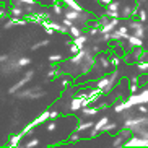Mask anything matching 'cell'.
Listing matches in <instances>:
<instances>
[{"mask_svg": "<svg viewBox=\"0 0 148 148\" xmlns=\"http://www.w3.org/2000/svg\"><path fill=\"white\" fill-rule=\"evenodd\" d=\"M16 98L20 99H41L46 96V91L41 90V86H34V88H21L20 91L15 93Z\"/></svg>", "mask_w": 148, "mask_h": 148, "instance_id": "1", "label": "cell"}, {"mask_svg": "<svg viewBox=\"0 0 148 148\" xmlns=\"http://www.w3.org/2000/svg\"><path fill=\"white\" fill-rule=\"evenodd\" d=\"M33 75H34V70H28L26 73L23 75V78H20L16 83H15V85H12V86L8 88V91H7V93H8V95H15L16 91H20L21 88H25V85H26V83H29L31 80H33Z\"/></svg>", "mask_w": 148, "mask_h": 148, "instance_id": "2", "label": "cell"}, {"mask_svg": "<svg viewBox=\"0 0 148 148\" xmlns=\"http://www.w3.org/2000/svg\"><path fill=\"white\" fill-rule=\"evenodd\" d=\"M145 125H148V117H143V116H129L124 122V129H134V127Z\"/></svg>", "mask_w": 148, "mask_h": 148, "instance_id": "3", "label": "cell"}, {"mask_svg": "<svg viewBox=\"0 0 148 148\" xmlns=\"http://www.w3.org/2000/svg\"><path fill=\"white\" fill-rule=\"evenodd\" d=\"M124 147H148V138H143V137H140V135H130L129 138L125 140V143Z\"/></svg>", "mask_w": 148, "mask_h": 148, "instance_id": "4", "label": "cell"}, {"mask_svg": "<svg viewBox=\"0 0 148 148\" xmlns=\"http://www.w3.org/2000/svg\"><path fill=\"white\" fill-rule=\"evenodd\" d=\"M132 135V130L130 129H124V130L121 132V134L114 138V142H112V147L114 148H119V147H124V143H125V140L129 138Z\"/></svg>", "mask_w": 148, "mask_h": 148, "instance_id": "5", "label": "cell"}, {"mask_svg": "<svg viewBox=\"0 0 148 148\" xmlns=\"http://www.w3.org/2000/svg\"><path fill=\"white\" fill-rule=\"evenodd\" d=\"M108 77H109V83H108V86H106L104 93H111V91H112V88L116 86V83H117V78H119V69H117V67H114L112 73L108 75Z\"/></svg>", "mask_w": 148, "mask_h": 148, "instance_id": "6", "label": "cell"}, {"mask_svg": "<svg viewBox=\"0 0 148 148\" xmlns=\"http://www.w3.org/2000/svg\"><path fill=\"white\" fill-rule=\"evenodd\" d=\"M95 64H98V67H101V70H106L111 67V62H109V56L104 52H99L98 54V57H96V62Z\"/></svg>", "mask_w": 148, "mask_h": 148, "instance_id": "7", "label": "cell"}, {"mask_svg": "<svg viewBox=\"0 0 148 148\" xmlns=\"http://www.w3.org/2000/svg\"><path fill=\"white\" fill-rule=\"evenodd\" d=\"M62 73H64V72H62L60 67H57V64H52V62H51V70L47 72V80H56V78H59Z\"/></svg>", "mask_w": 148, "mask_h": 148, "instance_id": "8", "label": "cell"}, {"mask_svg": "<svg viewBox=\"0 0 148 148\" xmlns=\"http://www.w3.org/2000/svg\"><path fill=\"white\" fill-rule=\"evenodd\" d=\"M125 41L129 42L130 47H143V39H142V38H137V36H134V34H130V33H129V36L125 38Z\"/></svg>", "mask_w": 148, "mask_h": 148, "instance_id": "9", "label": "cell"}, {"mask_svg": "<svg viewBox=\"0 0 148 148\" xmlns=\"http://www.w3.org/2000/svg\"><path fill=\"white\" fill-rule=\"evenodd\" d=\"M25 138L23 137V134L21 132H18V134H13L12 137H10V140H8V147L10 148H16V147H20L21 145V140Z\"/></svg>", "mask_w": 148, "mask_h": 148, "instance_id": "10", "label": "cell"}, {"mask_svg": "<svg viewBox=\"0 0 148 148\" xmlns=\"http://www.w3.org/2000/svg\"><path fill=\"white\" fill-rule=\"evenodd\" d=\"M93 125H95V122H93V121H80V122H78V125H77V129H75V130L78 132V134H82V132L90 130V129H91Z\"/></svg>", "mask_w": 148, "mask_h": 148, "instance_id": "11", "label": "cell"}, {"mask_svg": "<svg viewBox=\"0 0 148 148\" xmlns=\"http://www.w3.org/2000/svg\"><path fill=\"white\" fill-rule=\"evenodd\" d=\"M72 42L75 44V46H78L80 49H83V46L88 42V34H80V36H77V38H72Z\"/></svg>", "mask_w": 148, "mask_h": 148, "instance_id": "12", "label": "cell"}, {"mask_svg": "<svg viewBox=\"0 0 148 148\" xmlns=\"http://www.w3.org/2000/svg\"><path fill=\"white\" fill-rule=\"evenodd\" d=\"M36 127H38V124H36V121H31V122H28L26 125L23 127V130H21L23 137H29V135L33 134V130H34Z\"/></svg>", "mask_w": 148, "mask_h": 148, "instance_id": "13", "label": "cell"}, {"mask_svg": "<svg viewBox=\"0 0 148 148\" xmlns=\"http://www.w3.org/2000/svg\"><path fill=\"white\" fill-rule=\"evenodd\" d=\"M135 65V69L138 70V72H142V73H148V62L143 60V59H140V60H135L132 62Z\"/></svg>", "mask_w": 148, "mask_h": 148, "instance_id": "14", "label": "cell"}, {"mask_svg": "<svg viewBox=\"0 0 148 148\" xmlns=\"http://www.w3.org/2000/svg\"><path fill=\"white\" fill-rule=\"evenodd\" d=\"M80 109H82V98H80V96H73V98L70 99V111L77 112Z\"/></svg>", "mask_w": 148, "mask_h": 148, "instance_id": "15", "label": "cell"}, {"mask_svg": "<svg viewBox=\"0 0 148 148\" xmlns=\"http://www.w3.org/2000/svg\"><path fill=\"white\" fill-rule=\"evenodd\" d=\"M51 10H52V13L56 15V16H62V15H64V3H62V2H54V3L51 5Z\"/></svg>", "mask_w": 148, "mask_h": 148, "instance_id": "16", "label": "cell"}, {"mask_svg": "<svg viewBox=\"0 0 148 148\" xmlns=\"http://www.w3.org/2000/svg\"><path fill=\"white\" fill-rule=\"evenodd\" d=\"M60 2H62V3H64V5H65L67 8H72V10H78V12H80V10H83V7H82V5L78 3V2H77V0H60Z\"/></svg>", "mask_w": 148, "mask_h": 148, "instance_id": "17", "label": "cell"}, {"mask_svg": "<svg viewBox=\"0 0 148 148\" xmlns=\"http://www.w3.org/2000/svg\"><path fill=\"white\" fill-rule=\"evenodd\" d=\"M134 106L129 103V101H124V103H121V104H117L116 108H114V111L117 114H121V112H124V111H129V109H132Z\"/></svg>", "mask_w": 148, "mask_h": 148, "instance_id": "18", "label": "cell"}, {"mask_svg": "<svg viewBox=\"0 0 148 148\" xmlns=\"http://www.w3.org/2000/svg\"><path fill=\"white\" fill-rule=\"evenodd\" d=\"M108 83H109V77H108V75H104V77H101V78L96 82V88L103 90V93H104L106 86H108Z\"/></svg>", "mask_w": 148, "mask_h": 148, "instance_id": "19", "label": "cell"}, {"mask_svg": "<svg viewBox=\"0 0 148 148\" xmlns=\"http://www.w3.org/2000/svg\"><path fill=\"white\" fill-rule=\"evenodd\" d=\"M98 112H99L98 106H96V108H90V106H86V108H82V116H96Z\"/></svg>", "mask_w": 148, "mask_h": 148, "instance_id": "20", "label": "cell"}, {"mask_svg": "<svg viewBox=\"0 0 148 148\" xmlns=\"http://www.w3.org/2000/svg\"><path fill=\"white\" fill-rule=\"evenodd\" d=\"M83 33L82 26H78V25H72V26L69 28V34L72 36V38H77V36H80Z\"/></svg>", "mask_w": 148, "mask_h": 148, "instance_id": "21", "label": "cell"}, {"mask_svg": "<svg viewBox=\"0 0 148 148\" xmlns=\"http://www.w3.org/2000/svg\"><path fill=\"white\" fill-rule=\"evenodd\" d=\"M116 129H117V124H116V122H108V124H104V125H103L101 132H106V134H112Z\"/></svg>", "mask_w": 148, "mask_h": 148, "instance_id": "22", "label": "cell"}, {"mask_svg": "<svg viewBox=\"0 0 148 148\" xmlns=\"http://www.w3.org/2000/svg\"><path fill=\"white\" fill-rule=\"evenodd\" d=\"M34 121H36V124H38V125H41V124H44V122H47L49 121V111H42V112H41L39 116L34 119Z\"/></svg>", "mask_w": 148, "mask_h": 148, "instance_id": "23", "label": "cell"}, {"mask_svg": "<svg viewBox=\"0 0 148 148\" xmlns=\"http://www.w3.org/2000/svg\"><path fill=\"white\" fill-rule=\"evenodd\" d=\"M49 44H51V39H42V41H39V42L33 44V46H31V51H39L41 47H46Z\"/></svg>", "mask_w": 148, "mask_h": 148, "instance_id": "24", "label": "cell"}, {"mask_svg": "<svg viewBox=\"0 0 148 148\" xmlns=\"http://www.w3.org/2000/svg\"><path fill=\"white\" fill-rule=\"evenodd\" d=\"M106 7H108L109 12H119V10H121V2H119V0H112V2L108 3Z\"/></svg>", "mask_w": 148, "mask_h": 148, "instance_id": "25", "label": "cell"}, {"mask_svg": "<svg viewBox=\"0 0 148 148\" xmlns=\"http://www.w3.org/2000/svg\"><path fill=\"white\" fill-rule=\"evenodd\" d=\"M41 145V142H39V138H36V137H33V138H29L26 142V143L23 145V147H26V148H36V147H39Z\"/></svg>", "mask_w": 148, "mask_h": 148, "instance_id": "26", "label": "cell"}, {"mask_svg": "<svg viewBox=\"0 0 148 148\" xmlns=\"http://www.w3.org/2000/svg\"><path fill=\"white\" fill-rule=\"evenodd\" d=\"M132 34L137 36V38H142V39H143V38H145V26H143V23H142V25H138V28H135Z\"/></svg>", "mask_w": 148, "mask_h": 148, "instance_id": "27", "label": "cell"}, {"mask_svg": "<svg viewBox=\"0 0 148 148\" xmlns=\"http://www.w3.org/2000/svg\"><path fill=\"white\" fill-rule=\"evenodd\" d=\"M108 122H109V117H108V116H104V117H101L98 122H95V125H93V127H95L96 130H99V132H101L103 125H104V124H108Z\"/></svg>", "mask_w": 148, "mask_h": 148, "instance_id": "28", "label": "cell"}, {"mask_svg": "<svg viewBox=\"0 0 148 148\" xmlns=\"http://www.w3.org/2000/svg\"><path fill=\"white\" fill-rule=\"evenodd\" d=\"M80 138H82V137H80V134L75 130V132H72V134L69 135V143L70 145H75L77 142H80Z\"/></svg>", "mask_w": 148, "mask_h": 148, "instance_id": "29", "label": "cell"}, {"mask_svg": "<svg viewBox=\"0 0 148 148\" xmlns=\"http://www.w3.org/2000/svg\"><path fill=\"white\" fill-rule=\"evenodd\" d=\"M116 29L119 31V34H121V38H122V39L125 41V38H127V36H129V28H127V26H124V25H122V26H117V28H116Z\"/></svg>", "mask_w": 148, "mask_h": 148, "instance_id": "30", "label": "cell"}, {"mask_svg": "<svg viewBox=\"0 0 148 148\" xmlns=\"http://www.w3.org/2000/svg\"><path fill=\"white\" fill-rule=\"evenodd\" d=\"M109 62H111V67H119V64H121V57L114 56V54L111 52V56H109Z\"/></svg>", "mask_w": 148, "mask_h": 148, "instance_id": "31", "label": "cell"}, {"mask_svg": "<svg viewBox=\"0 0 148 148\" xmlns=\"http://www.w3.org/2000/svg\"><path fill=\"white\" fill-rule=\"evenodd\" d=\"M65 59V57L62 56V54H52V56H49V62H52V64H57V62H62Z\"/></svg>", "mask_w": 148, "mask_h": 148, "instance_id": "32", "label": "cell"}, {"mask_svg": "<svg viewBox=\"0 0 148 148\" xmlns=\"http://www.w3.org/2000/svg\"><path fill=\"white\" fill-rule=\"evenodd\" d=\"M138 96H140V104H147L148 103V90H142L138 93Z\"/></svg>", "mask_w": 148, "mask_h": 148, "instance_id": "33", "label": "cell"}, {"mask_svg": "<svg viewBox=\"0 0 148 148\" xmlns=\"http://www.w3.org/2000/svg\"><path fill=\"white\" fill-rule=\"evenodd\" d=\"M16 62L20 67H28L31 64V59L29 57H20V59H16Z\"/></svg>", "mask_w": 148, "mask_h": 148, "instance_id": "34", "label": "cell"}, {"mask_svg": "<svg viewBox=\"0 0 148 148\" xmlns=\"http://www.w3.org/2000/svg\"><path fill=\"white\" fill-rule=\"evenodd\" d=\"M138 25H142V21H140V20H130V21H129V25H127V28H129V31H134L135 28H138Z\"/></svg>", "mask_w": 148, "mask_h": 148, "instance_id": "35", "label": "cell"}, {"mask_svg": "<svg viewBox=\"0 0 148 148\" xmlns=\"http://www.w3.org/2000/svg\"><path fill=\"white\" fill-rule=\"evenodd\" d=\"M137 16H138V20L142 23H145L148 20V15H147V12H145V10H140L138 8V12H137Z\"/></svg>", "mask_w": 148, "mask_h": 148, "instance_id": "36", "label": "cell"}, {"mask_svg": "<svg viewBox=\"0 0 148 148\" xmlns=\"http://www.w3.org/2000/svg\"><path fill=\"white\" fill-rule=\"evenodd\" d=\"M46 129H47V132H54V130H56V129H57V119H51V122L47 124Z\"/></svg>", "mask_w": 148, "mask_h": 148, "instance_id": "37", "label": "cell"}, {"mask_svg": "<svg viewBox=\"0 0 148 148\" xmlns=\"http://www.w3.org/2000/svg\"><path fill=\"white\" fill-rule=\"evenodd\" d=\"M98 34H99V28L90 26V29H88V36H98Z\"/></svg>", "mask_w": 148, "mask_h": 148, "instance_id": "38", "label": "cell"}, {"mask_svg": "<svg viewBox=\"0 0 148 148\" xmlns=\"http://www.w3.org/2000/svg\"><path fill=\"white\" fill-rule=\"evenodd\" d=\"M78 51H80V47H78V46H75L73 42H72V44L69 46V52H70V56H73V54H77Z\"/></svg>", "mask_w": 148, "mask_h": 148, "instance_id": "39", "label": "cell"}, {"mask_svg": "<svg viewBox=\"0 0 148 148\" xmlns=\"http://www.w3.org/2000/svg\"><path fill=\"white\" fill-rule=\"evenodd\" d=\"M60 117V112L57 111V109H52V111H49V119H59Z\"/></svg>", "mask_w": 148, "mask_h": 148, "instance_id": "40", "label": "cell"}, {"mask_svg": "<svg viewBox=\"0 0 148 148\" xmlns=\"http://www.w3.org/2000/svg\"><path fill=\"white\" fill-rule=\"evenodd\" d=\"M99 134H101V132H99V130H96L95 127H91V129H90V138H96V137H98Z\"/></svg>", "mask_w": 148, "mask_h": 148, "instance_id": "41", "label": "cell"}, {"mask_svg": "<svg viewBox=\"0 0 148 148\" xmlns=\"http://www.w3.org/2000/svg\"><path fill=\"white\" fill-rule=\"evenodd\" d=\"M106 15H108L109 18H121V13H119V12H109V10H106Z\"/></svg>", "mask_w": 148, "mask_h": 148, "instance_id": "42", "label": "cell"}, {"mask_svg": "<svg viewBox=\"0 0 148 148\" xmlns=\"http://www.w3.org/2000/svg\"><path fill=\"white\" fill-rule=\"evenodd\" d=\"M62 25H65V26L67 28H70V26H72V25H75V23L73 21H72V20H69V18H65V16H64V18H62Z\"/></svg>", "mask_w": 148, "mask_h": 148, "instance_id": "43", "label": "cell"}, {"mask_svg": "<svg viewBox=\"0 0 148 148\" xmlns=\"http://www.w3.org/2000/svg\"><path fill=\"white\" fill-rule=\"evenodd\" d=\"M129 91H130V93H137V91H138V85H137V83H130Z\"/></svg>", "mask_w": 148, "mask_h": 148, "instance_id": "44", "label": "cell"}, {"mask_svg": "<svg viewBox=\"0 0 148 148\" xmlns=\"http://www.w3.org/2000/svg\"><path fill=\"white\" fill-rule=\"evenodd\" d=\"M137 108H138V112H142V114H147L148 112V108L145 104H138Z\"/></svg>", "mask_w": 148, "mask_h": 148, "instance_id": "45", "label": "cell"}, {"mask_svg": "<svg viewBox=\"0 0 148 148\" xmlns=\"http://www.w3.org/2000/svg\"><path fill=\"white\" fill-rule=\"evenodd\" d=\"M109 106H111V104H108V103H103V104L98 106V109H99V111H104V109H108V108H109Z\"/></svg>", "mask_w": 148, "mask_h": 148, "instance_id": "46", "label": "cell"}, {"mask_svg": "<svg viewBox=\"0 0 148 148\" xmlns=\"http://www.w3.org/2000/svg\"><path fill=\"white\" fill-rule=\"evenodd\" d=\"M44 31H46V33H47L49 36H52V34H56V31H54L52 28H44Z\"/></svg>", "mask_w": 148, "mask_h": 148, "instance_id": "47", "label": "cell"}, {"mask_svg": "<svg viewBox=\"0 0 148 148\" xmlns=\"http://www.w3.org/2000/svg\"><path fill=\"white\" fill-rule=\"evenodd\" d=\"M7 59H8V56H7V54H2V56H0V64H2V62H5Z\"/></svg>", "mask_w": 148, "mask_h": 148, "instance_id": "48", "label": "cell"}, {"mask_svg": "<svg viewBox=\"0 0 148 148\" xmlns=\"http://www.w3.org/2000/svg\"><path fill=\"white\" fill-rule=\"evenodd\" d=\"M111 2H112V0H103L101 3H103V5H108V3H111Z\"/></svg>", "mask_w": 148, "mask_h": 148, "instance_id": "49", "label": "cell"}]
</instances>
